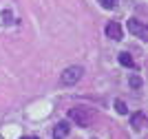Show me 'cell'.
<instances>
[{
    "mask_svg": "<svg viewBox=\"0 0 148 139\" xmlns=\"http://www.w3.org/2000/svg\"><path fill=\"white\" fill-rule=\"evenodd\" d=\"M144 124H146V115H144L142 110H139V113H133V115H130V126L135 128V130H142V128H144Z\"/></svg>",
    "mask_w": 148,
    "mask_h": 139,
    "instance_id": "cell-6",
    "label": "cell"
},
{
    "mask_svg": "<svg viewBox=\"0 0 148 139\" xmlns=\"http://www.w3.org/2000/svg\"><path fill=\"white\" fill-rule=\"evenodd\" d=\"M99 2H102L104 9H115L117 7V0H99Z\"/></svg>",
    "mask_w": 148,
    "mask_h": 139,
    "instance_id": "cell-9",
    "label": "cell"
},
{
    "mask_svg": "<svg viewBox=\"0 0 148 139\" xmlns=\"http://www.w3.org/2000/svg\"><path fill=\"white\" fill-rule=\"evenodd\" d=\"M119 64H122V66H128V68H133L135 66V60H133V58H130V53H126V51H122V53H119Z\"/></svg>",
    "mask_w": 148,
    "mask_h": 139,
    "instance_id": "cell-7",
    "label": "cell"
},
{
    "mask_svg": "<svg viewBox=\"0 0 148 139\" xmlns=\"http://www.w3.org/2000/svg\"><path fill=\"white\" fill-rule=\"evenodd\" d=\"M29 139H40V137H29Z\"/></svg>",
    "mask_w": 148,
    "mask_h": 139,
    "instance_id": "cell-11",
    "label": "cell"
},
{
    "mask_svg": "<svg viewBox=\"0 0 148 139\" xmlns=\"http://www.w3.org/2000/svg\"><path fill=\"white\" fill-rule=\"evenodd\" d=\"M22 139H29V137H22Z\"/></svg>",
    "mask_w": 148,
    "mask_h": 139,
    "instance_id": "cell-12",
    "label": "cell"
},
{
    "mask_svg": "<svg viewBox=\"0 0 148 139\" xmlns=\"http://www.w3.org/2000/svg\"><path fill=\"white\" fill-rule=\"evenodd\" d=\"M130 86H133V88H139V86H142V79L137 77V75H133V77H130Z\"/></svg>",
    "mask_w": 148,
    "mask_h": 139,
    "instance_id": "cell-10",
    "label": "cell"
},
{
    "mask_svg": "<svg viewBox=\"0 0 148 139\" xmlns=\"http://www.w3.org/2000/svg\"><path fill=\"white\" fill-rule=\"evenodd\" d=\"M128 31L133 33V36H137L139 40H148V29L139 22V20H135V18L128 20Z\"/></svg>",
    "mask_w": 148,
    "mask_h": 139,
    "instance_id": "cell-3",
    "label": "cell"
},
{
    "mask_svg": "<svg viewBox=\"0 0 148 139\" xmlns=\"http://www.w3.org/2000/svg\"><path fill=\"white\" fill-rule=\"evenodd\" d=\"M69 130H71L69 121H58L56 128H53V139H64L69 135Z\"/></svg>",
    "mask_w": 148,
    "mask_h": 139,
    "instance_id": "cell-5",
    "label": "cell"
},
{
    "mask_svg": "<svg viewBox=\"0 0 148 139\" xmlns=\"http://www.w3.org/2000/svg\"><path fill=\"white\" fill-rule=\"evenodd\" d=\"M104 31H106V36L111 38V40H122V27H119V22H115V20L106 24Z\"/></svg>",
    "mask_w": 148,
    "mask_h": 139,
    "instance_id": "cell-4",
    "label": "cell"
},
{
    "mask_svg": "<svg viewBox=\"0 0 148 139\" xmlns=\"http://www.w3.org/2000/svg\"><path fill=\"white\" fill-rule=\"evenodd\" d=\"M115 110H117L119 115H126V113H128V108H126V104H124L122 99H117V102H115Z\"/></svg>",
    "mask_w": 148,
    "mask_h": 139,
    "instance_id": "cell-8",
    "label": "cell"
},
{
    "mask_svg": "<svg viewBox=\"0 0 148 139\" xmlns=\"http://www.w3.org/2000/svg\"><path fill=\"white\" fill-rule=\"evenodd\" d=\"M82 75H84V68L82 66H69V68H64V73L60 75V82L64 86H73L82 79Z\"/></svg>",
    "mask_w": 148,
    "mask_h": 139,
    "instance_id": "cell-2",
    "label": "cell"
},
{
    "mask_svg": "<svg viewBox=\"0 0 148 139\" xmlns=\"http://www.w3.org/2000/svg\"><path fill=\"white\" fill-rule=\"evenodd\" d=\"M69 119L75 121L80 128H88L93 124V110L86 106H75V108L69 110Z\"/></svg>",
    "mask_w": 148,
    "mask_h": 139,
    "instance_id": "cell-1",
    "label": "cell"
}]
</instances>
